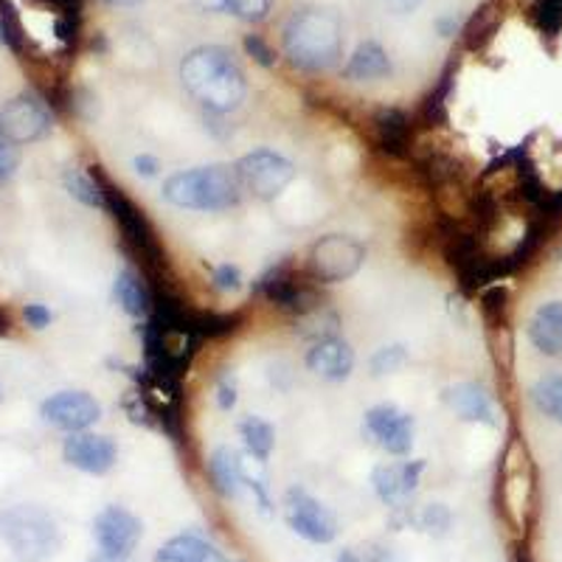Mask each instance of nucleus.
<instances>
[{
	"mask_svg": "<svg viewBox=\"0 0 562 562\" xmlns=\"http://www.w3.org/2000/svg\"><path fill=\"white\" fill-rule=\"evenodd\" d=\"M340 74L349 82H380V79H389L394 74V63H391L383 45L374 43V40H366L355 48V54H351Z\"/></svg>",
	"mask_w": 562,
	"mask_h": 562,
	"instance_id": "nucleus-19",
	"label": "nucleus"
},
{
	"mask_svg": "<svg viewBox=\"0 0 562 562\" xmlns=\"http://www.w3.org/2000/svg\"><path fill=\"white\" fill-rule=\"evenodd\" d=\"M338 562H363V560H360V557L355 554V551H344V554L338 557Z\"/></svg>",
	"mask_w": 562,
	"mask_h": 562,
	"instance_id": "nucleus-45",
	"label": "nucleus"
},
{
	"mask_svg": "<svg viewBox=\"0 0 562 562\" xmlns=\"http://www.w3.org/2000/svg\"><path fill=\"white\" fill-rule=\"evenodd\" d=\"M23 318H26V324L32 326V329H45V326H52L54 321V313L45 304H26L23 307Z\"/></svg>",
	"mask_w": 562,
	"mask_h": 562,
	"instance_id": "nucleus-39",
	"label": "nucleus"
},
{
	"mask_svg": "<svg viewBox=\"0 0 562 562\" xmlns=\"http://www.w3.org/2000/svg\"><path fill=\"white\" fill-rule=\"evenodd\" d=\"M214 394H217L220 411H234L239 400V383L234 369H223L217 378V385H214Z\"/></svg>",
	"mask_w": 562,
	"mask_h": 562,
	"instance_id": "nucleus-34",
	"label": "nucleus"
},
{
	"mask_svg": "<svg viewBox=\"0 0 562 562\" xmlns=\"http://www.w3.org/2000/svg\"><path fill=\"white\" fill-rule=\"evenodd\" d=\"M245 48H248L250 57H254L259 65H265V68H270V65L276 63L273 48H270L262 37H256V34H250V37L245 40Z\"/></svg>",
	"mask_w": 562,
	"mask_h": 562,
	"instance_id": "nucleus-38",
	"label": "nucleus"
},
{
	"mask_svg": "<svg viewBox=\"0 0 562 562\" xmlns=\"http://www.w3.org/2000/svg\"><path fill=\"white\" fill-rule=\"evenodd\" d=\"M245 490H250V495H254V504L259 506V512H262V515H273V501H270L268 484H265L262 475L250 473L248 467H245Z\"/></svg>",
	"mask_w": 562,
	"mask_h": 562,
	"instance_id": "nucleus-35",
	"label": "nucleus"
},
{
	"mask_svg": "<svg viewBox=\"0 0 562 562\" xmlns=\"http://www.w3.org/2000/svg\"><path fill=\"white\" fill-rule=\"evenodd\" d=\"M313 281V276L299 273L293 265H276L259 279V288H262L265 299L270 304H276L284 313L299 315V318H307V315L318 313L324 307L318 293H315Z\"/></svg>",
	"mask_w": 562,
	"mask_h": 562,
	"instance_id": "nucleus-8",
	"label": "nucleus"
},
{
	"mask_svg": "<svg viewBox=\"0 0 562 562\" xmlns=\"http://www.w3.org/2000/svg\"><path fill=\"white\" fill-rule=\"evenodd\" d=\"M18 167H20L18 147H14L7 135L0 133V183H9V180L14 178V172H18Z\"/></svg>",
	"mask_w": 562,
	"mask_h": 562,
	"instance_id": "nucleus-37",
	"label": "nucleus"
},
{
	"mask_svg": "<svg viewBox=\"0 0 562 562\" xmlns=\"http://www.w3.org/2000/svg\"><path fill=\"white\" fill-rule=\"evenodd\" d=\"M209 475L223 498H239L245 490V461L237 450L214 448L209 456Z\"/></svg>",
	"mask_w": 562,
	"mask_h": 562,
	"instance_id": "nucleus-22",
	"label": "nucleus"
},
{
	"mask_svg": "<svg viewBox=\"0 0 562 562\" xmlns=\"http://www.w3.org/2000/svg\"><path fill=\"white\" fill-rule=\"evenodd\" d=\"M0 537L20 562L52 560L63 546L57 518L37 504H14L0 512Z\"/></svg>",
	"mask_w": 562,
	"mask_h": 562,
	"instance_id": "nucleus-4",
	"label": "nucleus"
},
{
	"mask_svg": "<svg viewBox=\"0 0 562 562\" xmlns=\"http://www.w3.org/2000/svg\"><path fill=\"white\" fill-rule=\"evenodd\" d=\"M243 270L237 265H217V268H211V288L220 290V293H239L243 290Z\"/></svg>",
	"mask_w": 562,
	"mask_h": 562,
	"instance_id": "nucleus-32",
	"label": "nucleus"
},
{
	"mask_svg": "<svg viewBox=\"0 0 562 562\" xmlns=\"http://www.w3.org/2000/svg\"><path fill=\"white\" fill-rule=\"evenodd\" d=\"M113 299L130 318H147L155 307L153 290H149L144 273H138L135 268H124L115 273Z\"/></svg>",
	"mask_w": 562,
	"mask_h": 562,
	"instance_id": "nucleus-21",
	"label": "nucleus"
},
{
	"mask_svg": "<svg viewBox=\"0 0 562 562\" xmlns=\"http://www.w3.org/2000/svg\"><path fill=\"white\" fill-rule=\"evenodd\" d=\"M186 93L211 115H228L248 97V79L237 57L223 45H198L180 63Z\"/></svg>",
	"mask_w": 562,
	"mask_h": 562,
	"instance_id": "nucleus-1",
	"label": "nucleus"
},
{
	"mask_svg": "<svg viewBox=\"0 0 562 562\" xmlns=\"http://www.w3.org/2000/svg\"><path fill=\"white\" fill-rule=\"evenodd\" d=\"M63 459L79 473L104 475L115 467L119 448L110 436L82 430V434H68V439L63 441Z\"/></svg>",
	"mask_w": 562,
	"mask_h": 562,
	"instance_id": "nucleus-15",
	"label": "nucleus"
},
{
	"mask_svg": "<svg viewBox=\"0 0 562 562\" xmlns=\"http://www.w3.org/2000/svg\"><path fill=\"white\" fill-rule=\"evenodd\" d=\"M43 7L54 9L57 14V34L63 43H74L79 32V12H82V0H40Z\"/></svg>",
	"mask_w": 562,
	"mask_h": 562,
	"instance_id": "nucleus-30",
	"label": "nucleus"
},
{
	"mask_svg": "<svg viewBox=\"0 0 562 562\" xmlns=\"http://www.w3.org/2000/svg\"><path fill=\"white\" fill-rule=\"evenodd\" d=\"M281 48L304 74L333 70L344 57V23L329 9H295L281 29Z\"/></svg>",
	"mask_w": 562,
	"mask_h": 562,
	"instance_id": "nucleus-2",
	"label": "nucleus"
},
{
	"mask_svg": "<svg viewBox=\"0 0 562 562\" xmlns=\"http://www.w3.org/2000/svg\"><path fill=\"white\" fill-rule=\"evenodd\" d=\"M225 562H243V560H225Z\"/></svg>",
	"mask_w": 562,
	"mask_h": 562,
	"instance_id": "nucleus-46",
	"label": "nucleus"
},
{
	"mask_svg": "<svg viewBox=\"0 0 562 562\" xmlns=\"http://www.w3.org/2000/svg\"><path fill=\"white\" fill-rule=\"evenodd\" d=\"M529 340L546 358H562V301H546L529 321Z\"/></svg>",
	"mask_w": 562,
	"mask_h": 562,
	"instance_id": "nucleus-20",
	"label": "nucleus"
},
{
	"mask_svg": "<svg viewBox=\"0 0 562 562\" xmlns=\"http://www.w3.org/2000/svg\"><path fill=\"white\" fill-rule=\"evenodd\" d=\"M374 133H378V144L383 153L389 155H405L411 147V119L405 110L385 108L374 115Z\"/></svg>",
	"mask_w": 562,
	"mask_h": 562,
	"instance_id": "nucleus-24",
	"label": "nucleus"
},
{
	"mask_svg": "<svg viewBox=\"0 0 562 562\" xmlns=\"http://www.w3.org/2000/svg\"><path fill=\"white\" fill-rule=\"evenodd\" d=\"M239 436H243V445L245 450H248L250 459H254L256 464H268L270 453H273L276 448L273 425H270L268 419H262V416H245V419L239 422Z\"/></svg>",
	"mask_w": 562,
	"mask_h": 562,
	"instance_id": "nucleus-25",
	"label": "nucleus"
},
{
	"mask_svg": "<svg viewBox=\"0 0 562 562\" xmlns=\"http://www.w3.org/2000/svg\"><path fill=\"white\" fill-rule=\"evenodd\" d=\"M445 403L459 419L475 425H495V403L479 383H453L445 389Z\"/></svg>",
	"mask_w": 562,
	"mask_h": 562,
	"instance_id": "nucleus-18",
	"label": "nucleus"
},
{
	"mask_svg": "<svg viewBox=\"0 0 562 562\" xmlns=\"http://www.w3.org/2000/svg\"><path fill=\"white\" fill-rule=\"evenodd\" d=\"M88 562H127V560H124V557H108V554H102V551H99V554L90 557Z\"/></svg>",
	"mask_w": 562,
	"mask_h": 562,
	"instance_id": "nucleus-43",
	"label": "nucleus"
},
{
	"mask_svg": "<svg viewBox=\"0 0 562 562\" xmlns=\"http://www.w3.org/2000/svg\"><path fill=\"white\" fill-rule=\"evenodd\" d=\"M422 473H425V461H400V464H380L371 473V486L378 492V498L383 501L389 509L403 512L408 498L419 486Z\"/></svg>",
	"mask_w": 562,
	"mask_h": 562,
	"instance_id": "nucleus-16",
	"label": "nucleus"
},
{
	"mask_svg": "<svg viewBox=\"0 0 562 562\" xmlns=\"http://www.w3.org/2000/svg\"><path fill=\"white\" fill-rule=\"evenodd\" d=\"M385 3H389V7L394 9L396 14H408V12H414L416 7H419L422 0H385Z\"/></svg>",
	"mask_w": 562,
	"mask_h": 562,
	"instance_id": "nucleus-41",
	"label": "nucleus"
},
{
	"mask_svg": "<svg viewBox=\"0 0 562 562\" xmlns=\"http://www.w3.org/2000/svg\"><path fill=\"white\" fill-rule=\"evenodd\" d=\"M102 3H108V7H138L144 0H102Z\"/></svg>",
	"mask_w": 562,
	"mask_h": 562,
	"instance_id": "nucleus-42",
	"label": "nucleus"
},
{
	"mask_svg": "<svg viewBox=\"0 0 562 562\" xmlns=\"http://www.w3.org/2000/svg\"><path fill=\"white\" fill-rule=\"evenodd\" d=\"M203 9L234 14L243 23H262L273 9V0H203Z\"/></svg>",
	"mask_w": 562,
	"mask_h": 562,
	"instance_id": "nucleus-28",
	"label": "nucleus"
},
{
	"mask_svg": "<svg viewBox=\"0 0 562 562\" xmlns=\"http://www.w3.org/2000/svg\"><path fill=\"white\" fill-rule=\"evenodd\" d=\"M40 416L63 434H82L102 419V405L88 391H57L40 405Z\"/></svg>",
	"mask_w": 562,
	"mask_h": 562,
	"instance_id": "nucleus-13",
	"label": "nucleus"
},
{
	"mask_svg": "<svg viewBox=\"0 0 562 562\" xmlns=\"http://www.w3.org/2000/svg\"><path fill=\"white\" fill-rule=\"evenodd\" d=\"M164 200L175 209L205 211L217 214L239 205L243 200V183L237 169L225 164H209V167L180 169L164 180Z\"/></svg>",
	"mask_w": 562,
	"mask_h": 562,
	"instance_id": "nucleus-3",
	"label": "nucleus"
},
{
	"mask_svg": "<svg viewBox=\"0 0 562 562\" xmlns=\"http://www.w3.org/2000/svg\"><path fill=\"white\" fill-rule=\"evenodd\" d=\"M520 562H529V560H520Z\"/></svg>",
	"mask_w": 562,
	"mask_h": 562,
	"instance_id": "nucleus-47",
	"label": "nucleus"
},
{
	"mask_svg": "<svg viewBox=\"0 0 562 562\" xmlns=\"http://www.w3.org/2000/svg\"><path fill=\"white\" fill-rule=\"evenodd\" d=\"M155 562H225V557L211 540L194 535V531H186L160 546L155 551Z\"/></svg>",
	"mask_w": 562,
	"mask_h": 562,
	"instance_id": "nucleus-23",
	"label": "nucleus"
},
{
	"mask_svg": "<svg viewBox=\"0 0 562 562\" xmlns=\"http://www.w3.org/2000/svg\"><path fill=\"white\" fill-rule=\"evenodd\" d=\"M531 403L551 422L562 425V374H543L531 385Z\"/></svg>",
	"mask_w": 562,
	"mask_h": 562,
	"instance_id": "nucleus-27",
	"label": "nucleus"
},
{
	"mask_svg": "<svg viewBox=\"0 0 562 562\" xmlns=\"http://www.w3.org/2000/svg\"><path fill=\"white\" fill-rule=\"evenodd\" d=\"M363 428L371 439L378 441V448H383L389 456L403 459L414 450L416 422L408 411H403L394 403H380L374 408L366 411Z\"/></svg>",
	"mask_w": 562,
	"mask_h": 562,
	"instance_id": "nucleus-12",
	"label": "nucleus"
},
{
	"mask_svg": "<svg viewBox=\"0 0 562 562\" xmlns=\"http://www.w3.org/2000/svg\"><path fill=\"white\" fill-rule=\"evenodd\" d=\"M450 524H453V515H450V509L445 504H428L419 515V526L425 531H430V535H445L450 529Z\"/></svg>",
	"mask_w": 562,
	"mask_h": 562,
	"instance_id": "nucleus-33",
	"label": "nucleus"
},
{
	"mask_svg": "<svg viewBox=\"0 0 562 562\" xmlns=\"http://www.w3.org/2000/svg\"><path fill=\"white\" fill-rule=\"evenodd\" d=\"M133 167H135V172L140 175V178H155V175L160 172V160L155 158V155L140 153V155H135V158H133Z\"/></svg>",
	"mask_w": 562,
	"mask_h": 562,
	"instance_id": "nucleus-40",
	"label": "nucleus"
},
{
	"mask_svg": "<svg viewBox=\"0 0 562 562\" xmlns=\"http://www.w3.org/2000/svg\"><path fill=\"white\" fill-rule=\"evenodd\" d=\"M63 186L70 198L79 200V203L88 205V209H104V189L102 183H99V175L93 167H90V172L74 167L65 169Z\"/></svg>",
	"mask_w": 562,
	"mask_h": 562,
	"instance_id": "nucleus-26",
	"label": "nucleus"
},
{
	"mask_svg": "<svg viewBox=\"0 0 562 562\" xmlns=\"http://www.w3.org/2000/svg\"><path fill=\"white\" fill-rule=\"evenodd\" d=\"M93 537L102 554L127 560L144 537V524L124 506H104L93 520Z\"/></svg>",
	"mask_w": 562,
	"mask_h": 562,
	"instance_id": "nucleus-14",
	"label": "nucleus"
},
{
	"mask_svg": "<svg viewBox=\"0 0 562 562\" xmlns=\"http://www.w3.org/2000/svg\"><path fill=\"white\" fill-rule=\"evenodd\" d=\"M304 363H307L315 378L326 380V383H344V380L351 378L358 355L349 346V340L338 338V335H326V338L313 340Z\"/></svg>",
	"mask_w": 562,
	"mask_h": 562,
	"instance_id": "nucleus-17",
	"label": "nucleus"
},
{
	"mask_svg": "<svg viewBox=\"0 0 562 562\" xmlns=\"http://www.w3.org/2000/svg\"><path fill=\"white\" fill-rule=\"evenodd\" d=\"M9 326H12V321H9V315L3 313V310H0V335H7Z\"/></svg>",
	"mask_w": 562,
	"mask_h": 562,
	"instance_id": "nucleus-44",
	"label": "nucleus"
},
{
	"mask_svg": "<svg viewBox=\"0 0 562 562\" xmlns=\"http://www.w3.org/2000/svg\"><path fill=\"white\" fill-rule=\"evenodd\" d=\"M0 400H3V394H0Z\"/></svg>",
	"mask_w": 562,
	"mask_h": 562,
	"instance_id": "nucleus-48",
	"label": "nucleus"
},
{
	"mask_svg": "<svg viewBox=\"0 0 562 562\" xmlns=\"http://www.w3.org/2000/svg\"><path fill=\"white\" fill-rule=\"evenodd\" d=\"M284 520L307 543L326 546L338 537V520H335L333 509L304 486H290L284 495Z\"/></svg>",
	"mask_w": 562,
	"mask_h": 562,
	"instance_id": "nucleus-10",
	"label": "nucleus"
},
{
	"mask_svg": "<svg viewBox=\"0 0 562 562\" xmlns=\"http://www.w3.org/2000/svg\"><path fill=\"white\" fill-rule=\"evenodd\" d=\"M450 88H453L450 77H441V85L430 93L428 104H425V113H428L430 122H445V115H448V102L445 99L450 97Z\"/></svg>",
	"mask_w": 562,
	"mask_h": 562,
	"instance_id": "nucleus-36",
	"label": "nucleus"
},
{
	"mask_svg": "<svg viewBox=\"0 0 562 562\" xmlns=\"http://www.w3.org/2000/svg\"><path fill=\"white\" fill-rule=\"evenodd\" d=\"M529 20L546 37H557L562 32V0H531Z\"/></svg>",
	"mask_w": 562,
	"mask_h": 562,
	"instance_id": "nucleus-29",
	"label": "nucleus"
},
{
	"mask_svg": "<svg viewBox=\"0 0 562 562\" xmlns=\"http://www.w3.org/2000/svg\"><path fill=\"white\" fill-rule=\"evenodd\" d=\"M408 363V349L403 344H391V346H380L374 355H371L369 366L371 374L374 378H385V374H396L400 369H405Z\"/></svg>",
	"mask_w": 562,
	"mask_h": 562,
	"instance_id": "nucleus-31",
	"label": "nucleus"
},
{
	"mask_svg": "<svg viewBox=\"0 0 562 562\" xmlns=\"http://www.w3.org/2000/svg\"><path fill=\"white\" fill-rule=\"evenodd\" d=\"M237 175L239 183L254 192V198L259 200H273L279 198L295 178V164L288 155L276 153V149L259 147L245 153L237 160Z\"/></svg>",
	"mask_w": 562,
	"mask_h": 562,
	"instance_id": "nucleus-7",
	"label": "nucleus"
},
{
	"mask_svg": "<svg viewBox=\"0 0 562 562\" xmlns=\"http://www.w3.org/2000/svg\"><path fill=\"white\" fill-rule=\"evenodd\" d=\"M93 169H97L99 183H102L104 189V211H110V217L115 220L127 248L144 262V270H147L149 276L160 273V268L167 270V250L160 245L158 231L149 223L147 211L140 209L138 203H133L119 186L110 183V180L99 172V167Z\"/></svg>",
	"mask_w": 562,
	"mask_h": 562,
	"instance_id": "nucleus-5",
	"label": "nucleus"
},
{
	"mask_svg": "<svg viewBox=\"0 0 562 562\" xmlns=\"http://www.w3.org/2000/svg\"><path fill=\"white\" fill-rule=\"evenodd\" d=\"M366 262V248L355 237L326 234L310 248V276L321 284H335L358 273Z\"/></svg>",
	"mask_w": 562,
	"mask_h": 562,
	"instance_id": "nucleus-9",
	"label": "nucleus"
},
{
	"mask_svg": "<svg viewBox=\"0 0 562 562\" xmlns=\"http://www.w3.org/2000/svg\"><path fill=\"white\" fill-rule=\"evenodd\" d=\"M501 501H504L506 520L515 526V531H526L531 501H535V470H531L526 445L518 439L506 448L504 473H501Z\"/></svg>",
	"mask_w": 562,
	"mask_h": 562,
	"instance_id": "nucleus-6",
	"label": "nucleus"
},
{
	"mask_svg": "<svg viewBox=\"0 0 562 562\" xmlns=\"http://www.w3.org/2000/svg\"><path fill=\"white\" fill-rule=\"evenodd\" d=\"M54 127V113L37 93H20L0 104V133L12 140L14 147L34 144L45 138Z\"/></svg>",
	"mask_w": 562,
	"mask_h": 562,
	"instance_id": "nucleus-11",
	"label": "nucleus"
}]
</instances>
